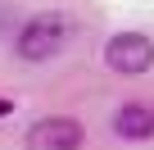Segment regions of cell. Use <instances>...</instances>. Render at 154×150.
Instances as JSON below:
<instances>
[{
    "mask_svg": "<svg viewBox=\"0 0 154 150\" xmlns=\"http://www.w3.org/2000/svg\"><path fill=\"white\" fill-rule=\"evenodd\" d=\"M5 23H9V5L0 0V32H5Z\"/></svg>",
    "mask_w": 154,
    "mask_h": 150,
    "instance_id": "obj_5",
    "label": "cell"
},
{
    "mask_svg": "<svg viewBox=\"0 0 154 150\" xmlns=\"http://www.w3.org/2000/svg\"><path fill=\"white\" fill-rule=\"evenodd\" d=\"M9 109H14V105H9V100H0V114H9Z\"/></svg>",
    "mask_w": 154,
    "mask_h": 150,
    "instance_id": "obj_6",
    "label": "cell"
},
{
    "mask_svg": "<svg viewBox=\"0 0 154 150\" xmlns=\"http://www.w3.org/2000/svg\"><path fill=\"white\" fill-rule=\"evenodd\" d=\"M77 145H82V123L68 114H50L27 127V150H77Z\"/></svg>",
    "mask_w": 154,
    "mask_h": 150,
    "instance_id": "obj_3",
    "label": "cell"
},
{
    "mask_svg": "<svg viewBox=\"0 0 154 150\" xmlns=\"http://www.w3.org/2000/svg\"><path fill=\"white\" fill-rule=\"evenodd\" d=\"M63 41H68V18H63V14H32V18L18 27V59L41 64V59L59 55Z\"/></svg>",
    "mask_w": 154,
    "mask_h": 150,
    "instance_id": "obj_1",
    "label": "cell"
},
{
    "mask_svg": "<svg viewBox=\"0 0 154 150\" xmlns=\"http://www.w3.org/2000/svg\"><path fill=\"white\" fill-rule=\"evenodd\" d=\"M104 64L113 73H122V78H136V73H149L154 68V41L145 32H118L109 37L104 46Z\"/></svg>",
    "mask_w": 154,
    "mask_h": 150,
    "instance_id": "obj_2",
    "label": "cell"
},
{
    "mask_svg": "<svg viewBox=\"0 0 154 150\" xmlns=\"http://www.w3.org/2000/svg\"><path fill=\"white\" fill-rule=\"evenodd\" d=\"M113 132H118L122 141H149V136H154V105H145V100L122 105V109L113 114Z\"/></svg>",
    "mask_w": 154,
    "mask_h": 150,
    "instance_id": "obj_4",
    "label": "cell"
}]
</instances>
